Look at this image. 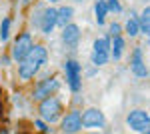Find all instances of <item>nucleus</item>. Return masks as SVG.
<instances>
[{"mask_svg":"<svg viewBox=\"0 0 150 134\" xmlns=\"http://www.w3.org/2000/svg\"><path fill=\"white\" fill-rule=\"evenodd\" d=\"M46 58H48V52H46L44 46H36V48H32L30 54L20 62V70H18L20 78H22V80L32 78L36 72H38V68L46 62Z\"/></svg>","mask_w":150,"mask_h":134,"instance_id":"f257e3e1","label":"nucleus"},{"mask_svg":"<svg viewBox=\"0 0 150 134\" xmlns=\"http://www.w3.org/2000/svg\"><path fill=\"white\" fill-rule=\"evenodd\" d=\"M34 46H32V36L28 32L20 34L18 38H16V42H14V48H12V58L20 64L26 56L30 54V50H32Z\"/></svg>","mask_w":150,"mask_h":134,"instance_id":"f03ea898","label":"nucleus"},{"mask_svg":"<svg viewBox=\"0 0 150 134\" xmlns=\"http://www.w3.org/2000/svg\"><path fill=\"white\" fill-rule=\"evenodd\" d=\"M128 126L138 130V132H148V114L144 110H134L128 114Z\"/></svg>","mask_w":150,"mask_h":134,"instance_id":"7ed1b4c3","label":"nucleus"},{"mask_svg":"<svg viewBox=\"0 0 150 134\" xmlns=\"http://www.w3.org/2000/svg\"><path fill=\"white\" fill-rule=\"evenodd\" d=\"M66 78L72 92H78L80 90V64L76 60H68L66 62Z\"/></svg>","mask_w":150,"mask_h":134,"instance_id":"20e7f679","label":"nucleus"},{"mask_svg":"<svg viewBox=\"0 0 150 134\" xmlns=\"http://www.w3.org/2000/svg\"><path fill=\"white\" fill-rule=\"evenodd\" d=\"M80 122L88 128H100V126H104V114L96 108H90L84 114H80Z\"/></svg>","mask_w":150,"mask_h":134,"instance_id":"39448f33","label":"nucleus"},{"mask_svg":"<svg viewBox=\"0 0 150 134\" xmlns=\"http://www.w3.org/2000/svg\"><path fill=\"white\" fill-rule=\"evenodd\" d=\"M40 114L46 118L48 122H54L58 118V114H60V102L56 98H46L42 102V106H40Z\"/></svg>","mask_w":150,"mask_h":134,"instance_id":"423d86ee","label":"nucleus"},{"mask_svg":"<svg viewBox=\"0 0 150 134\" xmlns=\"http://www.w3.org/2000/svg\"><path fill=\"white\" fill-rule=\"evenodd\" d=\"M58 86H60V82H58V80H54V78L44 80L42 84H38V88L34 90L32 98H34V100H44V98H46V96H50L54 90H58Z\"/></svg>","mask_w":150,"mask_h":134,"instance_id":"0eeeda50","label":"nucleus"},{"mask_svg":"<svg viewBox=\"0 0 150 134\" xmlns=\"http://www.w3.org/2000/svg\"><path fill=\"white\" fill-rule=\"evenodd\" d=\"M82 128V122H80V112H70L64 116V122H62V130L68 134H74L78 132Z\"/></svg>","mask_w":150,"mask_h":134,"instance_id":"6e6552de","label":"nucleus"},{"mask_svg":"<svg viewBox=\"0 0 150 134\" xmlns=\"http://www.w3.org/2000/svg\"><path fill=\"white\" fill-rule=\"evenodd\" d=\"M62 38H64L66 46L74 48V46L78 44V40H80V28L76 24H66L64 30H62Z\"/></svg>","mask_w":150,"mask_h":134,"instance_id":"1a4fd4ad","label":"nucleus"},{"mask_svg":"<svg viewBox=\"0 0 150 134\" xmlns=\"http://www.w3.org/2000/svg\"><path fill=\"white\" fill-rule=\"evenodd\" d=\"M40 26H42V32L50 34L56 26V8H46L42 12V18H40Z\"/></svg>","mask_w":150,"mask_h":134,"instance_id":"9d476101","label":"nucleus"},{"mask_svg":"<svg viewBox=\"0 0 150 134\" xmlns=\"http://www.w3.org/2000/svg\"><path fill=\"white\" fill-rule=\"evenodd\" d=\"M142 50L140 48H136L134 50V58H132V64H130V68H132V74H136L138 78H144L148 72H146V66L142 64Z\"/></svg>","mask_w":150,"mask_h":134,"instance_id":"9b49d317","label":"nucleus"},{"mask_svg":"<svg viewBox=\"0 0 150 134\" xmlns=\"http://www.w3.org/2000/svg\"><path fill=\"white\" fill-rule=\"evenodd\" d=\"M72 14H74V10H72L70 6L58 8V10H56V24H58V26H66V24H70Z\"/></svg>","mask_w":150,"mask_h":134,"instance_id":"f8f14e48","label":"nucleus"},{"mask_svg":"<svg viewBox=\"0 0 150 134\" xmlns=\"http://www.w3.org/2000/svg\"><path fill=\"white\" fill-rule=\"evenodd\" d=\"M108 50H110V42L106 38H98L94 42V54H100V56H108Z\"/></svg>","mask_w":150,"mask_h":134,"instance_id":"ddd939ff","label":"nucleus"},{"mask_svg":"<svg viewBox=\"0 0 150 134\" xmlns=\"http://www.w3.org/2000/svg\"><path fill=\"white\" fill-rule=\"evenodd\" d=\"M94 10H96V22L102 26V24H104V18H106V12H108L106 2H104V0H98V2H96V6H94Z\"/></svg>","mask_w":150,"mask_h":134,"instance_id":"4468645a","label":"nucleus"},{"mask_svg":"<svg viewBox=\"0 0 150 134\" xmlns=\"http://www.w3.org/2000/svg\"><path fill=\"white\" fill-rule=\"evenodd\" d=\"M150 30V12L148 8L142 12V16H140V20H138V32H144V34H148Z\"/></svg>","mask_w":150,"mask_h":134,"instance_id":"2eb2a0df","label":"nucleus"},{"mask_svg":"<svg viewBox=\"0 0 150 134\" xmlns=\"http://www.w3.org/2000/svg\"><path fill=\"white\" fill-rule=\"evenodd\" d=\"M122 50H124V40H122L120 36H116V38H114V44H112V58H114V60H120Z\"/></svg>","mask_w":150,"mask_h":134,"instance_id":"dca6fc26","label":"nucleus"},{"mask_svg":"<svg viewBox=\"0 0 150 134\" xmlns=\"http://www.w3.org/2000/svg\"><path fill=\"white\" fill-rule=\"evenodd\" d=\"M126 32H128V36H136V34H138V18H136V16H130V18H128Z\"/></svg>","mask_w":150,"mask_h":134,"instance_id":"f3484780","label":"nucleus"},{"mask_svg":"<svg viewBox=\"0 0 150 134\" xmlns=\"http://www.w3.org/2000/svg\"><path fill=\"white\" fill-rule=\"evenodd\" d=\"M106 8H108V12H122V6H120V2L118 0H106Z\"/></svg>","mask_w":150,"mask_h":134,"instance_id":"a211bd4d","label":"nucleus"},{"mask_svg":"<svg viewBox=\"0 0 150 134\" xmlns=\"http://www.w3.org/2000/svg\"><path fill=\"white\" fill-rule=\"evenodd\" d=\"M8 30H10V20L4 18V20H2V26H0V38H2V40L8 38Z\"/></svg>","mask_w":150,"mask_h":134,"instance_id":"6ab92c4d","label":"nucleus"},{"mask_svg":"<svg viewBox=\"0 0 150 134\" xmlns=\"http://www.w3.org/2000/svg\"><path fill=\"white\" fill-rule=\"evenodd\" d=\"M92 60H94V64H98V66H102V64H106V62H108V56L92 54Z\"/></svg>","mask_w":150,"mask_h":134,"instance_id":"aec40b11","label":"nucleus"},{"mask_svg":"<svg viewBox=\"0 0 150 134\" xmlns=\"http://www.w3.org/2000/svg\"><path fill=\"white\" fill-rule=\"evenodd\" d=\"M118 32H120V26L118 24H110V34H114V36H118Z\"/></svg>","mask_w":150,"mask_h":134,"instance_id":"412c9836","label":"nucleus"},{"mask_svg":"<svg viewBox=\"0 0 150 134\" xmlns=\"http://www.w3.org/2000/svg\"><path fill=\"white\" fill-rule=\"evenodd\" d=\"M36 126H38L40 130H44V132H46V130H48V128H46V126H44V124H42V122H36Z\"/></svg>","mask_w":150,"mask_h":134,"instance_id":"4be33fe9","label":"nucleus"},{"mask_svg":"<svg viewBox=\"0 0 150 134\" xmlns=\"http://www.w3.org/2000/svg\"><path fill=\"white\" fill-rule=\"evenodd\" d=\"M50 2H52V4H54V2H58V0H50Z\"/></svg>","mask_w":150,"mask_h":134,"instance_id":"5701e85b","label":"nucleus"}]
</instances>
